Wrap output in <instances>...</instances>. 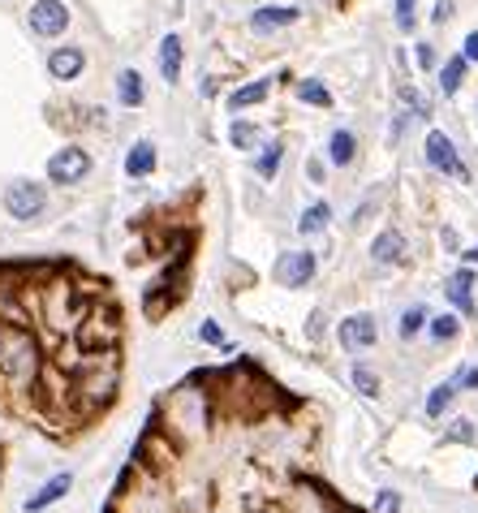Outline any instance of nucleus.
<instances>
[{
  "instance_id": "1",
  "label": "nucleus",
  "mask_w": 478,
  "mask_h": 513,
  "mask_svg": "<svg viewBox=\"0 0 478 513\" xmlns=\"http://www.w3.org/2000/svg\"><path fill=\"white\" fill-rule=\"evenodd\" d=\"M0 371L13 380H27L35 371V341L27 332H18V328L0 332Z\"/></svg>"
},
{
  "instance_id": "22",
  "label": "nucleus",
  "mask_w": 478,
  "mask_h": 513,
  "mask_svg": "<svg viewBox=\"0 0 478 513\" xmlns=\"http://www.w3.org/2000/svg\"><path fill=\"white\" fill-rule=\"evenodd\" d=\"M281 156H285V147H281V143H272V147L258 156V164H255L258 177H276V168H281Z\"/></svg>"
},
{
  "instance_id": "11",
  "label": "nucleus",
  "mask_w": 478,
  "mask_h": 513,
  "mask_svg": "<svg viewBox=\"0 0 478 513\" xmlns=\"http://www.w3.org/2000/svg\"><path fill=\"white\" fill-rule=\"evenodd\" d=\"M353 156H358V138H353L350 129H336V134L328 138V160L336 164V168H350Z\"/></svg>"
},
{
  "instance_id": "13",
  "label": "nucleus",
  "mask_w": 478,
  "mask_h": 513,
  "mask_svg": "<svg viewBox=\"0 0 478 513\" xmlns=\"http://www.w3.org/2000/svg\"><path fill=\"white\" fill-rule=\"evenodd\" d=\"M470 285H474V272H470V268H461V272H457V276L444 285L448 298H452V302H457L466 315H474V293H470Z\"/></svg>"
},
{
  "instance_id": "7",
  "label": "nucleus",
  "mask_w": 478,
  "mask_h": 513,
  "mask_svg": "<svg viewBox=\"0 0 478 513\" xmlns=\"http://www.w3.org/2000/svg\"><path fill=\"white\" fill-rule=\"evenodd\" d=\"M336 337H341V346H345V350H366V346H375L380 328H375L371 315H350V320H341Z\"/></svg>"
},
{
  "instance_id": "29",
  "label": "nucleus",
  "mask_w": 478,
  "mask_h": 513,
  "mask_svg": "<svg viewBox=\"0 0 478 513\" xmlns=\"http://www.w3.org/2000/svg\"><path fill=\"white\" fill-rule=\"evenodd\" d=\"M418 65H422V69H431V65H436V48H431V43H422V48H418Z\"/></svg>"
},
{
  "instance_id": "14",
  "label": "nucleus",
  "mask_w": 478,
  "mask_h": 513,
  "mask_svg": "<svg viewBox=\"0 0 478 513\" xmlns=\"http://www.w3.org/2000/svg\"><path fill=\"white\" fill-rule=\"evenodd\" d=\"M69 483H73V479H69V475H57V479H48V483H43V487H39V492H35V496H31V501H27V509H31V513L48 509L52 501H61L65 492H69Z\"/></svg>"
},
{
  "instance_id": "4",
  "label": "nucleus",
  "mask_w": 478,
  "mask_h": 513,
  "mask_svg": "<svg viewBox=\"0 0 478 513\" xmlns=\"http://www.w3.org/2000/svg\"><path fill=\"white\" fill-rule=\"evenodd\" d=\"M427 160H431V168H440V173L457 177V182H466V177H470V173H466V164L457 160L452 138H448V134H440V129H431V134H427Z\"/></svg>"
},
{
  "instance_id": "26",
  "label": "nucleus",
  "mask_w": 478,
  "mask_h": 513,
  "mask_svg": "<svg viewBox=\"0 0 478 513\" xmlns=\"http://www.w3.org/2000/svg\"><path fill=\"white\" fill-rule=\"evenodd\" d=\"M353 385H358V393H366V397H375V393H380V380H375L366 367H358V371H353Z\"/></svg>"
},
{
  "instance_id": "2",
  "label": "nucleus",
  "mask_w": 478,
  "mask_h": 513,
  "mask_svg": "<svg viewBox=\"0 0 478 513\" xmlns=\"http://www.w3.org/2000/svg\"><path fill=\"white\" fill-rule=\"evenodd\" d=\"M4 207H9L13 221H35V216L48 207V190H43L39 182H13V186L4 190Z\"/></svg>"
},
{
  "instance_id": "6",
  "label": "nucleus",
  "mask_w": 478,
  "mask_h": 513,
  "mask_svg": "<svg viewBox=\"0 0 478 513\" xmlns=\"http://www.w3.org/2000/svg\"><path fill=\"white\" fill-rule=\"evenodd\" d=\"M315 276V255L311 251H285V255L276 259V281L289 289H297V285H306Z\"/></svg>"
},
{
  "instance_id": "35",
  "label": "nucleus",
  "mask_w": 478,
  "mask_h": 513,
  "mask_svg": "<svg viewBox=\"0 0 478 513\" xmlns=\"http://www.w3.org/2000/svg\"><path fill=\"white\" fill-rule=\"evenodd\" d=\"M466 259H470V263H478V246H474V251H466Z\"/></svg>"
},
{
  "instance_id": "15",
  "label": "nucleus",
  "mask_w": 478,
  "mask_h": 513,
  "mask_svg": "<svg viewBox=\"0 0 478 513\" xmlns=\"http://www.w3.org/2000/svg\"><path fill=\"white\" fill-rule=\"evenodd\" d=\"M156 168V147L151 143H134V152L126 156V173L129 177H147Z\"/></svg>"
},
{
  "instance_id": "32",
  "label": "nucleus",
  "mask_w": 478,
  "mask_h": 513,
  "mask_svg": "<svg viewBox=\"0 0 478 513\" xmlns=\"http://www.w3.org/2000/svg\"><path fill=\"white\" fill-rule=\"evenodd\" d=\"M466 61H478V31L466 35Z\"/></svg>"
},
{
  "instance_id": "9",
  "label": "nucleus",
  "mask_w": 478,
  "mask_h": 513,
  "mask_svg": "<svg viewBox=\"0 0 478 513\" xmlns=\"http://www.w3.org/2000/svg\"><path fill=\"white\" fill-rule=\"evenodd\" d=\"M82 65H87L82 48H57V52L48 57V74H52V78H61V82H69V78H78V74H82Z\"/></svg>"
},
{
  "instance_id": "21",
  "label": "nucleus",
  "mask_w": 478,
  "mask_h": 513,
  "mask_svg": "<svg viewBox=\"0 0 478 513\" xmlns=\"http://www.w3.org/2000/svg\"><path fill=\"white\" fill-rule=\"evenodd\" d=\"M452 388L457 385H440V388H431V397H427V415L431 418H440L452 406Z\"/></svg>"
},
{
  "instance_id": "30",
  "label": "nucleus",
  "mask_w": 478,
  "mask_h": 513,
  "mask_svg": "<svg viewBox=\"0 0 478 513\" xmlns=\"http://www.w3.org/2000/svg\"><path fill=\"white\" fill-rule=\"evenodd\" d=\"M431 18H436V22H440V27H444L448 18H452V0H440V4H436V13H431Z\"/></svg>"
},
{
  "instance_id": "19",
  "label": "nucleus",
  "mask_w": 478,
  "mask_h": 513,
  "mask_svg": "<svg viewBox=\"0 0 478 513\" xmlns=\"http://www.w3.org/2000/svg\"><path fill=\"white\" fill-rule=\"evenodd\" d=\"M461 78H466V52H461V57H452V61L440 69V91H444V96H457Z\"/></svg>"
},
{
  "instance_id": "10",
  "label": "nucleus",
  "mask_w": 478,
  "mask_h": 513,
  "mask_svg": "<svg viewBox=\"0 0 478 513\" xmlns=\"http://www.w3.org/2000/svg\"><path fill=\"white\" fill-rule=\"evenodd\" d=\"M159 74H164V82L181 78V39L177 35H164V43H159Z\"/></svg>"
},
{
  "instance_id": "20",
  "label": "nucleus",
  "mask_w": 478,
  "mask_h": 513,
  "mask_svg": "<svg viewBox=\"0 0 478 513\" xmlns=\"http://www.w3.org/2000/svg\"><path fill=\"white\" fill-rule=\"evenodd\" d=\"M258 138H263V129L251 126V121H233V129H228V143H233V147H242V152H251Z\"/></svg>"
},
{
  "instance_id": "25",
  "label": "nucleus",
  "mask_w": 478,
  "mask_h": 513,
  "mask_svg": "<svg viewBox=\"0 0 478 513\" xmlns=\"http://www.w3.org/2000/svg\"><path fill=\"white\" fill-rule=\"evenodd\" d=\"M401 104H405V108H414V117H431V104L418 96L414 87H401Z\"/></svg>"
},
{
  "instance_id": "3",
  "label": "nucleus",
  "mask_w": 478,
  "mask_h": 513,
  "mask_svg": "<svg viewBox=\"0 0 478 513\" xmlns=\"http://www.w3.org/2000/svg\"><path fill=\"white\" fill-rule=\"evenodd\" d=\"M87 173H91V156H87L82 147H61V152L48 160V177H52V182H61V186L82 182Z\"/></svg>"
},
{
  "instance_id": "33",
  "label": "nucleus",
  "mask_w": 478,
  "mask_h": 513,
  "mask_svg": "<svg viewBox=\"0 0 478 513\" xmlns=\"http://www.w3.org/2000/svg\"><path fill=\"white\" fill-rule=\"evenodd\" d=\"M397 505H401V496H397V492H383L380 509H383V513H392V509H397Z\"/></svg>"
},
{
  "instance_id": "31",
  "label": "nucleus",
  "mask_w": 478,
  "mask_h": 513,
  "mask_svg": "<svg viewBox=\"0 0 478 513\" xmlns=\"http://www.w3.org/2000/svg\"><path fill=\"white\" fill-rule=\"evenodd\" d=\"M457 385H466V388H478V367H466V371L457 376Z\"/></svg>"
},
{
  "instance_id": "8",
  "label": "nucleus",
  "mask_w": 478,
  "mask_h": 513,
  "mask_svg": "<svg viewBox=\"0 0 478 513\" xmlns=\"http://www.w3.org/2000/svg\"><path fill=\"white\" fill-rule=\"evenodd\" d=\"M302 18V9H289V4H267V9H255L251 13V27H255L258 35L276 31V27H289V22H297Z\"/></svg>"
},
{
  "instance_id": "17",
  "label": "nucleus",
  "mask_w": 478,
  "mask_h": 513,
  "mask_svg": "<svg viewBox=\"0 0 478 513\" xmlns=\"http://www.w3.org/2000/svg\"><path fill=\"white\" fill-rule=\"evenodd\" d=\"M332 225V207L328 203H311L306 212H302V221H297V229L311 237V233H323V229Z\"/></svg>"
},
{
  "instance_id": "16",
  "label": "nucleus",
  "mask_w": 478,
  "mask_h": 513,
  "mask_svg": "<svg viewBox=\"0 0 478 513\" xmlns=\"http://www.w3.org/2000/svg\"><path fill=\"white\" fill-rule=\"evenodd\" d=\"M267 91H272V82H267V78H258V82H251V87L233 91V96H228V108L237 113V108H251V104H263V99H267Z\"/></svg>"
},
{
  "instance_id": "23",
  "label": "nucleus",
  "mask_w": 478,
  "mask_h": 513,
  "mask_svg": "<svg viewBox=\"0 0 478 513\" xmlns=\"http://www.w3.org/2000/svg\"><path fill=\"white\" fill-rule=\"evenodd\" d=\"M422 323H427V311H422V307H410V311L401 315V337H405V341L418 337V332H422Z\"/></svg>"
},
{
  "instance_id": "12",
  "label": "nucleus",
  "mask_w": 478,
  "mask_h": 513,
  "mask_svg": "<svg viewBox=\"0 0 478 513\" xmlns=\"http://www.w3.org/2000/svg\"><path fill=\"white\" fill-rule=\"evenodd\" d=\"M371 255H375V263H401V259H405V237H401L397 229H388V233L375 237Z\"/></svg>"
},
{
  "instance_id": "18",
  "label": "nucleus",
  "mask_w": 478,
  "mask_h": 513,
  "mask_svg": "<svg viewBox=\"0 0 478 513\" xmlns=\"http://www.w3.org/2000/svg\"><path fill=\"white\" fill-rule=\"evenodd\" d=\"M117 96H121L126 108L143 104V78H138V69H121V78H117Z\"/></svg>"
},
{
  "instance_id": "5",
  "label": "nucleus",
  "mask_w": 478,
  "mask_h": 513,
  "mask_svg": "<svg viewBox=\"0 0 478 513\" xmlns=\"http://www.w3.org/2000/svg\"><path fill=\"white\" fill-rule=\"evenodd\" d=\"M69 27V9H65V0H35L31 4V31L43 35V39H57L65 35Z\"/></svg>"
},
{
  "instance_id": "28",
  "label": "nucleus",
  "mask_w": 478,
  "mask_h": 513,
  "mask_svg": "<svg viewBox=\"0 0 478 513\" xmlns=\"http://www.w3.org/2000/svg\"><path fill=\"white\" fill-rule=\"evenodd\" d=\"M414 4L418 0H397V27H401V31L414 27Z\"/></svg>"
},
{
  "instance_id": "27",
  "label": "nucleus",
  "mask_w": 478,
  "mask_h": 513,
  "mask_svg": "<svg viewBox=\"0 0 478 513\" xmlns=\"http://www.w3.org/2000/svg\"><path fill=\"white\" fill-rule=\"evenodd\" d=\"M431 337H436V341H452V337H457V320H448V315L431 320Z\"/></svg>"
},
{
  "instance_id": "24",
  "label": "nucleus",
  "mask_w": 478,
  "mask_h": 513,
  "mask_svg": "<svg viewBox=\"0 0 478 513\" xmlns=\"http://www.w3.org/2000/svg\"><path fill=\"white\" fill-rule=\"evenodd\" d=\"M297 96L306 99V104H319V108H328V104H332V96H328L319 82H297Z\"/></svg>"
},
{
  "instance_id": "34",
  "label": "nucleus",
  "mask_w": 478,
  "mask_h": 513,
  "mask_svg": "<svg viewBox=\"0 0 478 513\" xmlns=\"http://www.w3.org/2000/svg\"><path fill=\"white\" fill-rule=\"evenodd\" d=\"M203 341H212V346H216V341H224L220 328H216V323H203Z\"/></svg>"
}]
</instances>
